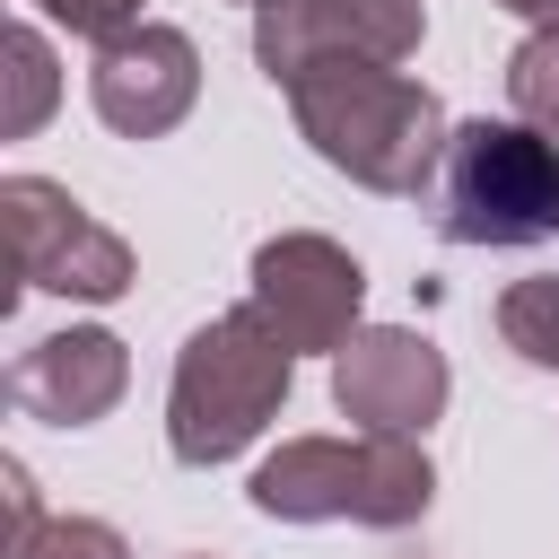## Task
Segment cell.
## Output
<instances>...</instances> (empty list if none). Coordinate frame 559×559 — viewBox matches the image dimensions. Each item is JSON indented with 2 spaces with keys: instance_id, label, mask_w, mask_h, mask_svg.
I'll use <instances>...</instances> for the list:
<instances>
[{
  "instance_id": "277c9868",
  "label": "cell",
  "mask_w": 559,
  "mask_h": 559,
  "mask_svg": "<svg viewBox=\"0 0 559 559\" xmlns=\"http://www.w3.org/2000/svg\"><path fill=\"white\" fill-rule=\"evenodd\" d=\"M437 227L445 245H550L559 236V140L533 122H454L445 175H437Z\"/></svg>"
},
{
  "instance_id": "2e32d148",
  "label": "cell",
  "mask_w": 559,
  "mask_h": 559,
  "mask_svg": "<svg viewBox=\"0 0 559 559\" xmlns=\"http://www.w3.org/2000/svg\"><path fill=\"white\" fill-rule=\"evenodd\" d=\"M0 489H9V550H17V542L44 524V507H35V480H26V463H17V454L0 463Z\"/></svg>"
},
{
  "instance_id": "4fadbf2b",
  "label": "cell",
  "mask_w": 559,
  "mask_h": 559,
  "mask_svg": "<svg viewBox=\"0 0 559 559\" xmlns=\"http://www.w3.org/2000/svg\"><path fill=\"white\" fill-rule=\"evenodd\" d=\"M507 105H515V122H533L542 140H559V26H533L507 52Z\"/></svg>"
},
{
  "instance_id": "8fae6325",
  "label": "cell",
  "mask_w": 559,
  "mask_h": 559,
  "mask_svg": "<svg viewBox=\"0 0 559 559\" xmlns=\"http://www.w3.org/2000/svg\"><path fill=\"white\" fill-rule=\"evenodd\" d=\"M0 79H9V96H0V140H35L44 122H52V105H61V61H52V44H44V26H9L0 35Z\"/></svg>"
},
{
  "instance_id": "7c38bea8",
  "label": "cell",
  "mask_w": 559,
  "mask_h": 559,
  "mask_svg": "<svg viewBox=\"0 0 559 559\" xmlns=\"http://www.w3.org/2000/svg\"><path fill=\"white\" fill-rule=\"evenodd\" d=\"M498 341L524 367H559V271H533V280L498 288Z\"/></svg>"
},
{
  "instance_id": "6da1fadb",
  "label": "cell",
  "mask_w": 559,
  "mask_h": 559,
  "mask_svg": "<svg viewBox=\"0 0 559 559\" xmlns=\"http://www.w3.org/2000/svg\"><path fill=\"white\" fill-rule=\"evenodd\" d=\"M288 122L332 175H349L358 192H384V201L428 192V175H445V140H454L437 87H419L411 70H376V61L297 79Z\"/></svg>"
},
{
  "instance_id": "52a82bcc",
  "label": "cell",
  "mask_w": 559,
  "mask_h": 559,
  "mask_svg": "<svg viewBox=\"0 0 559 559\" xmlns=\"http://www.w3.org/2000/svg\"><path fill=\"white\" fill-rule=\"evenodd\" d=\"M245 306L288 341V349H341L358 332V306H367V271L349 245L314 236V227H288V236H262L253 245V271H245Z\"/></svg>"
},
{
  "instance_id": "9c48e42d",
  "label": "cell",
  "mask_w": 559,
  "mask_h": 559,
  "mask_svg": "<svg viewBox=\"0 0 559 559\" xmlns=\"http://www.w3.org/2000/svg\"><path fill=\"white\" fill-rule=\"evenodd\" d=\"M192 96H201V52L183 26L140 17L114 44H96V61H87V105L122 140H166L192 114Z\"/></svg>"
},
{
  "instance_id": "9a60e30c",
  "label": "cell",
  "mask_w": 559,
  "mask_h": 559,
  "mask_svg": "<svg viewBox=\"0 0 559 559\" xmlns=\"http://www.w3.org/2000/svg\"><path fill=\"white\" fill-rule=\"evenodd\" d=\"M52 26H70V35H87V44H114L122 26H140V0H35Z\"/></svg>"
},
{
  "instance_id": "ba28073f",
  "label": "cell",
  "mask_w": 559,
  "mask_h": 559,
  "mask_svg": "<svg viewBox=\"0 0 559 559\" xmlns=\"http://www.w3.org/2000/svg\"><path fill=\"white\" fill-rule=\"evenodd\" d=\"M445 393H454L445 349L428 332H411V323H358L332 349V402L367 437H428V419L445 411Z\"/></svg>"
},
{
  "instance_id": "3957f363",
  "label": "cell",
  "mask_w": 559,
  "mask_h": 559,
  "mask_svg": "<svg viewBox=\"0 0 559 559\" xmlns=\"http://www.w3.org/2000/svg\"><path fill=\"white\" fill-rule=\"evenodd\" d=\"M253 515L271 524H376L402 533L437 498V463L419 437H288L245 480Z\"/></svg>"
},
{
  "instance_id": "8992f818",
  "label": "cell",
  "mask_w": 559,
  "mask_h": 559,
  "mask_svg": "<svg viewBox=\"0 0 559 559\" xmlns=\"http://www.w3.org/2000/svg\"><path fill=\"white\" fill-rule=\"evenodd\" d=\"M419 35H428L419 0H262L253 9V70L271 87H297L341 61L402 70L419 52Z\"/></svg>"
},
{
  "instance_id": "5bb4252c",
  "label": "cell",
  "mask_w": 559,
  "mask_h": 559,
  "mask_svg": "<svg viewBox=\"0 0 559 559\" xmlns=\"http://www.w3.org/2000/svg\"><path fill=\"white\" fill-rule=\"evenodd\" d=\"M9 559H131V542L105 515H44Z\"/></svg>"
},
{
  "instance_id": "30bf717a",
  "label": "cell",
  "mask_w": 559,
  "mask_h": 559,
  "mask_svg": "<svg viewBox=\"0 0 559 559\" xmlns=\"http://www.w3.org/2000/svg\"><path fill=\"white\" fill-rule=\"evenodd\" d=\"M122 393H131V349H122L105 323L44 332V341L17 349V367H9V411L44 419V428H96Z\"/></svg>"
},
{
  "instance_id": "5b68a950",
  "label": "cell",
  "mask_w": 559,
  "mask_h": 559,
  "mask_svg": "<svg viewBox=\"0 0 559 559\" xmlns=\"http://www.w3.org/2000/svg\"><path fill=\"white\" fill-rule=\"evenodd\" d=\"M0 227H9L17 280L44 288V297H70V306H114L140 271L131 245L87 201H70V183H52V175H9L0 183Z\"/></svg>"
},
{
  "instance_id": "7a4b0ae2",
  "label": "cell",
  "mask_w": 559,
  "mask_h": 559,
  "mask_svg": "<svg viewBox=\"0 0 559 559\" xmlns=\"http://www.w3.org/2000/svg\"><path fill=\"white\" fill-rule=\"evenodd\" d=\"M288 384H297V349L253 306L192 323L183 349H175V376H166V454L192 463V472L236 463L280 419Z\"/></svg>"
},
{
  "instance_id": "ac0fdd59",
  "label": "cell",
  "mask_w": 559,
  "mask_h": 559,
  "mask_svg": "<svg viewBox=\"0 0 559 559\" xmlns=\"http://www.w3.org/2000/svg\"><path fill=\"white\" fill-rule=\"evenodd\" d=\"M245 9H262V0H245Z\"/></svg>"
},
{
  "instance_id": "e0dca14e",
  "label": "cell",
  "mask_w": 559,
  "mask_h": 559,
  "mask_svg": "<svg viewBox=\"0 0 559 559\" xmlns=\"http://www.w3.org/2000/svg\"><path fill=\"white\" fill-rule=\"evenodd\" d=\"M489 9H507V17H524V26H559V0H489Z\"/></svg>"
}]
</instances>
